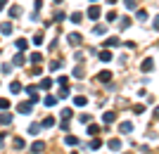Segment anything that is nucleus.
Masks as SVG:
<instances>
[{
    "instance_id": "1a4fd4ad",
    "label": "nucleus",
    "mask_w": 159,
    "mask_h": 154,
    "mask_svg": "<svg viewBox=\"0 0 159 154\" xmlns=\"http://www.w3.org/2000/svg\"><path fill=\"white\" fill-rule=\"evenodd\" d=\"M66 38H69V43H71L74 47H79V45H81V33H69Z\"/></svg>"
},
{
    "instance_id": "ea45409f",
    "label": "nucleus",
    "mask_w": 159,
    "mask_h": 154,
    "mask_svg": "<svg viewBox=\"0 0 159 154\" xmlns=\"http://www.w3.org/2000/svg\"><path fill=\"white\" fill-rule=\"evenodd\" d=\"M133 112H135V114H143V112H145V107H143V104H135V107H133Z\"/></svg>"
},
{
    "instance_id": "58836bf2",
    "label": "nucleus",
    "mask_w": 159,
    "mask_h": 154,
    "mask_svg": "<svg viewBox=\"0 0 159 154\" xmlns=\"http://www.w3.org/2000/svg\"><path fill=\"white\" fill-rule=\"evenodd\" d=\"M90 147H93V149H100V147H102V142H100V140H98V138H95V140H93V142H90Z\"/></svg>"
},
{
    "instance_id": "ddd939ff",
    "label": "nucleus",
    "mask_w": 159,
    "mask_h": 154,
    "mask_svg": "<svg viewBox=\"0 0 159 154\" xmlns=\"http://www.w3.org/2000/svg\"><path fill=\"white\" fill-rule=\"evenodd\" d=\"M10 17H14V19L21 17V7L19 5H12V7H10Z\"/></svg>"
},
{
    "instance_id": "cd10ccee",
    "label": "nucleus",
    "mask_w": 159,
    "mask_h": 154,
    "mask_svg": "<svg viewBox=\"0 0 159 154\" xmlns=\"http://www.w3.org/2000/svg\"><path fill=\"white\" fill-rule=\"evenodd\" d=\"M109 149H121V140H116V138L109 140Z\"/></svg>"
},
{
    "instance_id": "2f4dec72",
    "label": "nucleus",
    "mask_w": 159,
    "mask_h": 154,
    "mask_svg": "<svg viewBox=\"0 0 159 154\" xmlns=\"http://www.w3.org/2000/svg\"><path fill=\"white\" fill-rule=\"evenodd\" d=\"M0 71H2V74H10V71H12V64H7V62H5V64L0 67Z\"/></svg>"
},
{
    "instance_id": "a211bd4d",
    "label": "nucleus",
    "mask_w": 159,
    "mask_h": 154,
    "mask_svg": "<svg viewBox=\"0 0 159 154\" xmlns=\"http://www.w3.org/2000/svg\"><path fill=\"white\" fill-rule=\"evenodd\" d=\"M43 102H45V107H55V104H57V97H55V95H48Z\"/></svg>"
},
{
    "instance_id": "37998d69",
    "label": "nucleus",
    "mask_w": 159,
    "mask_h": 154,
    "mask_svg": "<svg viewBox=\"0 0 159 154\" xmlns=\"http://www.w3.org/2000/svg\"><path fill=\"white\" fill-rule=\"evenodd\" d=\"M55 19L62 21V19H66V14H64V12H57V14H55Z\"/></svg>"
},
{
    "instance_id": "7c9ffc66",
    "label": "nucleus",
    "mask_w": 159,
    "mask_h": 154,
    "mask_svg": "<svg viewBox=\"0 0 159 154\" xmlns=\"http://www.w3.org/2000/svg\"><path fill=\"white\" fill-rule=\"evenodd\" d=\"M76 142H79L76 135H66V145H76Z\"/></svg>"
},
{
    "instance_id": "393cba45",
    "label": "nucleus",
    "mask_w": 159,
    "mask_h": 154,
    "mask_svg": "<svg viewBox=\"0 0 159 154\" xmlns=\"http://www.w3.org/2000/svg\"><path fill=\"white\" fill-rule=\"evenodd\" d=\"M71 116H74V112H71V109H62V121H69Z\"/></svg>"
},
{
    "instance_id": "20e7f679",
    "label": "nucleus",
    "mask_w": 159,
    "mask_h": 154,
    "mask_svg": "<svg viewBox=\"0 0 159 154\" xmlns=\"http://www.w3.org/2000/svg\"><path fill=\"white\" fill-rule=\"evenodd\" d=\"M140 69H143V71H152V69H154V59H152V57H147V59H143Z\"/></svg>"
},
{
    "instance_id": "f8f14e48",
    "label": "nucleus",
    "mask_w": 159,
    "mask_h": 154,
    "mask_svg": "<svg viewBox=\"0 0 159 154\" xmlns=\"http://www.w3.org/2000/svg\"><path fill=\"white\" fill-rule=\"evenodd\" d=\"M74 104H76V107H86V104H88V97H83V95H76V97H74Z\"/></svg>"
},
{
    "instance_id": "6ab92c4d",
    "label": "nucleus",
    "mask_w": 159,
    "mask_h": 154,
    "mask_svg": "<svg viewBox=\"0 0 159 154\" xmlns=\"http://www.w3.org/2000/svg\"><path fill=\"white\" fill-rule=\"evenodd\" d=\"M14 45H17V50H26V47H29V40H26V38H19Z\"/></svg>"
},
{
    "instance_id": "aec40b11",
    "label": "nucleus",
    "mask_w": 159,
    "mask_h": 154,
    "mask_svg": "<svg viewBox=\"0 0 159 154\" xmlns=\"http://www.w3.org/2000/svg\"><path fill=\"white\" fill-rule=\"evenodd\" d=\"M40 88H43V90H50V88H52V78H43L40 81Z\"/></svg>"
},
{
    "instance_id": "f3484780",
    "label": "nucleus",
    "mask_w": 159,
    "mask_h": 154,
    "mask_svg": "<svg viewBox=\"0 0 159 154\" xmlns=\"http://www.w3.org/2000/svg\"><path fill=\"white\" fill-rule=\"evenodd\" d=\"M10 93H21V83H17V81H12V83H10Z\"/></svg>"
},
{
    "instance_id": "39448f33",
    "label": "nucleus",
    "mask_w": 159,
    "mask_h": 154,
    "mask_svg": "<svg viewBox=\"0 0 159 154\" xmlns=\"http://www.w3.org/2000/svg\"><path fill=\"white\" fill-rule=\"evenodd\" d=\"M43 149H45V142H43V140H38V142H33V145H31V154H40Z\"/></svg>"
},
{
    "instance_id": "a19ab883",
    "label": "nucleus",
    "mask_w": 159,
    "mask_h": 154,
    "mask_svg": "<svg viewBox=\"0 0 159 154\" xmlns=\"http://www.w3.org/2000/svg\"><path fill=\"white\" fill-rule=\"evenodd\" d=\"M57 81H60V86H69V78H66V76H60Z\"/></svg>"
},
{
    "instance_id": "4468645a",
    "label": "nucleus",
    "mask_w": 159,
    "mask_h": 154,
    "mask_svg": "<svg viewBox=\"0 0 159 154\" xmlns=\"http://www.w3.org/2000/svg\"><path fill=\"white\" fill-rule=\"evenodd\" d=\"M69 21H74V24H81V21H83V12H74L71 17H69Z\"/></svg>"
},
{
    "instance_id": "2eb2a0df",
    "label": "nucleus",
    "mask_w": 159,
    "mask_h": 154,
    "mask_svg": "<svg viewBox=\"0 0 159 154\" xmlns=\"http://www.w3.org/2000/svg\"><path fill=\"white\" fill-rule=\"evenodd\" d=\"M114 119H116V114H114V112H105V114H102V121H105V123H112Z\"/></svg>"
},
{
    "instance_id": "c85d7f7f",
    "label": "nucleus",
    "mask_w": 159,
    "mask_h": 154,
    "mask_svg": "<svg viewBox=\"0 0 159 154\" xmlns=\"http://www.w3.org/2000/svg\"><path fill=\"white\" fill-rule=\"evenodd\" d=\"M31 40H33V45H43V33H36Z\"/></svg>"
},
{
    "instance_id": "9b49d317",
    "label": "nucleus",
    "mask_w": 159,
    "mask_h": 154,
    "mask_svg": "<svg viewBox=\"0 0 159 154\" xmlns=\"http://www.w3.org/2000/svg\"><path fill=\"white\" fill-rule=\"evenodd\" d=\"M112 76H114L112 71H100V74H98V78L102 81V83H109V81H112Z\"/></svg>"
},
{
    "instance_id": "9d476101",
    "label": "nucleus",
    "mask_w": 159,
    "mask_h": 154,
    "mask_svg": "<svg viewBox=\"0 0 159 154\" xmlns=\"http://www.w3.org/2000/svg\"><path fill=\"white\" fill-rule=\"evenodd\" d=\"M0 123H2V126H10V123H12V114H10V112H2V114H0Z\"/></svg>"
},
{
    "instance_id": "a18cd8bd",
    "label": "nucleus",
    "mask_w": 159,
    "mask_h": 154,
    "mask_svg": "<svg viewBox=\"0 0 159 154\" xmlns=\"http://www.w3.org/2000/svg\"><path fill=\"white\" fill-rule=\"evenodd\" d=\"M5 2H7V0H0V12H2V7H5Z\"/></svg>"
},
{
    "instance_id": "473e14b6",
    "label": "nucleus",
    "mask_w": 159,
    "mask_h": 154,
    "mask_svg": "<svg viewBox=\"0 0 159 154\" xmlns=\"http://www.w3.org/2000/svg\"><path fill=\"white\" fill-rule=\"evenodd\" d=\"M10 107V100H7V97H0V109H7Z\"/></svg>"
},
{
    "instance_id": "0eeeda50",
    "label": "nucleus",
    "mask_w": 159,
    "mask_h": 154,
    "mask_svg": "<svg viewBox=\"0 0 159 154\" xmlns=\"http://www.w3.org/2000/svg\"><path fill=\"white\" fill-rule=\"evenodd\" d=\"M100 59H102V62H112V59H114V55L109 52V47H105V50H100Z\"/></svg>"
},
{
    "instance_id": "c756f323",
    "label": "nucleus",
    "mask_w": 159,
    "mask_h": 154,
    "mask_svg": "<svg viewBox=\"0 0 159 154\" xmlns=\"http://www.w3.org/2000/svg\"><path fill=\"white\" fill-rule=\"evenodd\" d=\"M14 149H24V140H21V138H14Z\"/></svg>"
},
{
    "instance_id": "f03ea898",
    "label": "nucleus",
    "mask_w": 159,
    "mask_h": 154,
    "mask_svg": "<svg viewBox=\"0 0 159 154\" xmlns=\"http://www.w3.org/2000/svg\"><path fill=\"white\" fill-rule=\"evenodd\" d=\"M100 14H102V12H100V7H98V5H93V7H88L86 17H88V19H100Z\"/></svg>"
},
{
    "instance_id": "c03bdc74",
    "label": "nucleus",
    "mask_w": 159,
    "mask_h": 154,
    "mask_svg": "<svg viewBox=\"0 0 159 154\" xmlns=\"http://www.w3.org/2000/svg\"><path fill=\"white\" fill-rule=\"evenodd\" d=\"M2 142H5V133H0V147H2Z\"/></svg>"
},
{
    "instance_id": "bb28decb",
    "label": "nucleus",
    "mask_w": 159,
    "mask_h": 154,
    "mask_svg": "<svg viewBox=\"0 0 159 154\" xmlns=\"http://www.w3.org/2000/svg\"><path fill=\"white\" fill-rule=\"evenodd\" d=\"M31 62H33V64H40V62H43V55H40V52H33L31 55Z\"/></svg>"
},
{
    "instance_id": "79ce46f5",
    "label": "nucleus",
    "mask_w": 159,
    "mask_h": 154,
    "mask_svg": "<svg viewBox=\"0 0 159 154\" xmlns=\"http://www.w3.org/2000/svg\"><path fill=\"white\" fill-rule=\"evenodd\" d=\"M152 29H154V31H159V14L154 17V21H152Z\"/></svg>"
},
{
    "instance_id": "b1692460",
    "label": "nucleus",
    "mask_w": 159,
    "mask_h": 154,
    "mask_svg": "<svg viewBox=\"0 0 159 154\" xmlns=\"http://www.w3.org/2000/svg\"><path fill=\"white\" fill-rule=\"evenodd\" d=\"M119 26H121V31H126V29L131 26V19H128V17H124V19L119 21Z\"/></svg>"
},
{
    "instance_id": "4be33fe9",
    "label": "nucleus",
    "mask_w": 159,
    "mask_h": 154,
    "mask_svg": "<svg viewBox=\"0 0 159 154\" xmlns=\"http://www.w3.org/2000/svg\"><path fill=\"white\" fill-rule=\"evenodd\" d=\"M55 126V119L52 116H45V119H43V128H52Z\"/></svg>"
},
{
    "instance_id": "a878e982",
    "label": "nucleus",
    "mask_w": 159,
    "mask_h": 154,
    "mask_svg": "<svg viewBox=\"0 0 159 154\" xmlns=\"http://www.w3.org/2000/svg\"><path fill=\"white\" fill-rule=\"evenodd\" d=\"M105 45H107V47H116V45H119V38H107Z\"/></svg>"
},
{
    "instance_id": "49530a36",
    "label": "nucleus",
    "mask_w": 159,
    "mask_h": 154,
    "mask_svg": "<svg viewBox=\"0 0 159 154\" xmlns=\"http://www.w3.org/2000/svg\"><path fill=\"white\" fill-rule=\"evenodd\" d=\"M107 2H109V5H116V2H119V0H107Z\"/></svg>"
},
{
    "instance_id": "09e8293b",
    "label": "nucleus",
    "mask_w": 159,
    "mask_h": 154,
    "mask_svg": "<svg viewBox=\"0 0 159 154\" xmlns=\"http://www.w3.org/2000/svg\"><path fill=\"white\" fill-rule=\"evenodd\" d=\"M55 2H62V0H55Z\"/></svg>"
},
{
    "instance_id": "6e6552de",
    "label": "nucleus",
    "mask_w": 159,
    "mask_h": 154,
    "mask_svg": "<svg viewBox=\"0 0 159 154\" xmlns=\"http://www.w3.org/2000/svg\"><path fill=\"white\" fill-rule=\"evenodd\" d=\"M131 130H133L131 121H121V123H119V133H131Z\"/></svg>"
},
{
    "instance_id": "5701e85b",
    "label": "nucleus",
    "mask_w": 159,
    "mask_h": 154,
    "mask_svg": "<svg viewBox=\"0 0 159 154\" xmlns=\"http://www.w3.org/2000/svg\"><path fill=\"white\" fill-rule=\"evenodd\" d=\"M83 74H86V69L81 67V64H79L76 69H74V76H76V78H83Z\"/></svg>"
},
{
    "instance_id": "de8ad7c7",
    "label": "nucleus",
    "mask_w": 159,
    "mask_h": 154,
    "mask_svg": "<svg viewBox=\"0 0 159 154\" xmlns=\"http://www.w3.org/2000/svg\"><path fill=\"white\" fill-rule=\"evenodd\" d=\"M154 116H157V119H159V107H157V109H154Z\"/></svg>"
},
{
    "instance_id": "8fccbe9b",
    "label": "nucleus",
    "mask_w": 159,
    "mask_h": 154,
    "mask_svg": "<svg viewBox=\"0 0 159 154\" xmlns=\"http://www.w3.org/2000/svg\"><path fill=\"white\" fill-rule=\"evenodd\" d=\"M93 2H98V0H93Z\"/></svg>"
},
{
    "instance_id": "412c9836",
    "label": "nucleus",
    "mask_w": 159,
    "mask_h": 154,
    "mask_svg": "<svg viewBox=\"0 0 159 154\" xmlns=\"http://www.w3.org/2000/svg\"><path fill=\"white\" fill-rule=\"evenodd\" d=\"M105 31H107V26H105V24H98V26L93 29V33H95V36H102Z\"/></svg>"
},
{
    "instance_id": "4c0bfd02",
    "label": "nucleus",
    "mask_w": 159,
    "mask_h": 154,
    "mask_svg": "<svg viewBox=\"0 0 159 154\" xmlns=\"http://www.w3.org/2000/svg\"><path fill=\"white\" fill-rule=\"evenodd\" d=\"M79 119H81V123H90V114H81Z\"/></svg>"
},
{
    "instance_id": "f257e3e1",
    "label": "nucleus",
    "mask_w": 159,
    "mask_h": 154,
    "mask_svg": "<svg viewBox=\"0 0 159 154\" xmlns=\"http://www.w3.org/2000/svg\"><path fill=\"white\" fill-rule=\"evenodd\" d=\"M17 112H19V114H31L33 112V102H19V104H17Z\"/></svg>"
},
{
    "instance_id": "72a5a7b5",
    "label": "nucleus",
    "mask_w": 159,
    "mask_h": 154,
    "mask_svg": "<svg viewBox=\"0 0 159 154\" xmlns=\"http://www.w3.org/2000/svg\"><path fill=\"white\" fill-rule=\"evenodd\" d=\"M38 130H40V126H38V123H33V126L29 128V133H31V135H38Z\"/></svg>"
},
{
    "instance_id": "7ed1b4c3",
    "label": "nucleus",
    "mask_w": 159,
    "mask_h": 154,
    "mask_svg": "<svg viewBox=\"0 0 159 154\" xmlns=\"http://www.w3.org/2000/svg\"><path fill=\"white\" fill-rule=\"evenodd\" d=\"M26 95L31 97V102H38V100H40V95H38V88H36V86H29V88H26Z\"/></svg>"
},
{
    "instance_id": "f704fd0d",
    "label": "nucleus",
    "mask_w": 159,
    "mask_h": 154,
    "mask_svg": "<svg viewBox=\"0 0 159 154\" xmlns=\"http://www.w3.org/2000/svg\"><path fill=\"white\" fill-rule=\"evenodd\" d=\"M88 133H90V135H98L100 133V126H88Z\"/></svg>"
},
{
    "instance_id": "c9c22d12",
    "label": "nucleus",
    "mask_w": 159,
    "mask_h": 154,
    "mask_svg": "<svg viewBox=\"0 0 159 154\" xmlns=\"http://www.w3.org/2000/svg\"><path fill=\"white\" fill-rule=\"evenodd\" d=\"M124 2H126V7H128V10H133V7L138 5V0H124Z\"/></svg>"
},
{
    "instance_id": "dca6fc26",
    "label": "nucleus",
    "mask_w": 159,
    "mask_h": 154,
    "mask_svg": "<svg viewBox=\"0 0 159 154\" xmlns=\"http://www.w3.org/2000/svg\"><path fill=\"white\" fill-rule=\"evenodd\" d=\"M0 33H2V36L12 33V24H7V21H5V24H0Z\"/></svg>"
},
{
    "instance_id": "423d86ee",
    "label": "nucleus",
    "mask_w": 159,
    "mask_h": 154,
    "mask_svg": "<svg viewBox=\"0 0 159 154\" xmlns=\"http://www.w3.org/2000/svg\"><path fill=\"white\" fill-rule=\"evenodd\" d=\"M12 64H14V67H24V64H26V57H24L21 52H17V55H14V59H12Z\"/></svg>"
},
{
    "instance_id": "e433bc0d",
    "label": "nucleus",
    "mask_w": 159,
    "mask_h": 154,
    "mask_svg": "<svg viewBox=\"0 0 159 154\" xmlns=\"http://www.w3.org/2000/svg\"><path fill=\"white\" fill-rule=\"evenodd\" d=\"M138 19H140V21L147 19V12H145V10H138Z\"/></svg>"
}]
</instances>
